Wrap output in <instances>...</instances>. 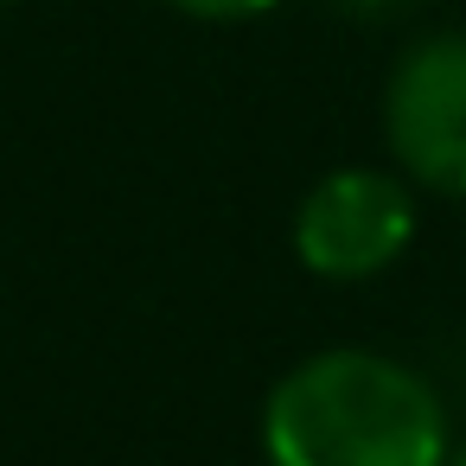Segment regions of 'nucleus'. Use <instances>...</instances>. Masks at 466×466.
Returning <instances> with one entry per match:
<instances>
[{
	"label": "nucleus",
	"mask_w": 466,
	"mask_h": 466,
	"mask_svg": "<svg viewBox=\"0 0 466 466\" xmlns=\"http://www.w3.org/2000/svg\"><path fill=\"white\" fill-rule=\"evenodd\" d=\"M447 409L434 383L364 345H332L275 377L262 402L268 466H447Z\"/></svg>",
	"instance_id": "nucleus-1"
},
{
	"label": "nucleus",
	"mask_w": 466,
	"mask_h": 466,
	"mask_svg": "<svg viewBox=\"0 0 466 466\" xmlns=\"http://www.w3.org/2000/svg\"><path fill=\"white\" fill-rule=\"evenodd\" d=\"M415 243V192L383 167L326 173L294 211V256L319 281H370Z\"/></svg>",
	"instance_id": "nucleus-2"
},
{
	"label": "nucleus",
	"mask_w": 466,
	"mask_h": 466,
	"mask_svg": "<svg viewBox=\"0 0 466 466\" xmlns=\"http://www.w3.org/2000/svg\"><path fill=\"white\" fill-rule=\"evenodd\" d=\"M383 135L415 186L466 198V33H434L396 58L383 90Z\"/></svg>",
	"instance_id": "nucleus-3"
},
{
	"label": "nucleus",
	"mask_w": 466,
	"mask_h": 466,
	"mask_svg": "<svg viewBox=\"0 0 466 466\" xmlns=\"http://www.w3.org/2000/svg\"><path fill=\"white\" fill-rule=\"evenodd\" d=\"M179 14H192V20H256V14H268L275 0H173Z\"/></svg>",
	"instance_id": "nucleus-4"
},
{
	"label": "nucleus",
	"mask_w": 466,
	"mask_h": 466,
	"mask_svg": "<svg viewBox=\"0 0 466 466\" xmlns=\"http://www.w3.org/2000/svg\"><path fill=\"white\" fill-rule=\"evenodd\" d=\"M345 7H358V14H390V7H409V0H345Z\"/></svg>",
	"instance_id": "nucleus-5"
},
{
	"label": "nucleus",
	"mask_w": 466,
	"mask_h": 466,
	"mask_svg": "<svg viewBox=\"0 0 466 466\" xmlns=\"http://www.w3.org/2000/svg\"><path fill=\"white\" fill-rule=\"evenodd\" d=\"M447 466H466V441H460V447H447Z\"/></svg>",
	"instance_id": "nucleus-6"
}]
</instances>
